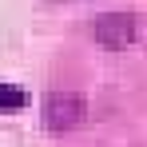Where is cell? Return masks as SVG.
Here are the masks:
<instances>
[{"label":"cell","instance_id":"1","mask_svg":"<svg viewBox=\"0 0 147 147\" xmlns=\"http://www.w3.org/2000/svg\"><path fill=\"white\" fill-rule=\"evenodd\" d=\"M84 99L72 96V92H56V96L44 99V127H52V131H72V127H80L84 123Z\"/></svg>","mask_w":147,"mask_h":147},{"label":"cell","instance_id":"2","mask_svg":"<svg viewBox=\"0 0 147 147\" xmlns=\"http://www.w3.org/2000/svg\"><path fill=\"white\" fill-rule=\"evenodd\" d=\"M96 40L103 48H131L135 44V16L131 12H111V16H103L96 24Z\"/></svg>","mask_w":147,"mask_h":147},{"label":"cell","instance_id":"3","mask_svg":"<svg viewBox=\"0 0 147 147\" xmlns=\"http://www.w3.org/2000/svg\"><path fill=\"white\" fill-rule=\"evenodd\" d=\"M24 103H28V92H24V88H16V84H0V111H4V115L24 111Z\"/></svg>","mask_w":147,"mask_h":147}]
</instances>
